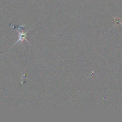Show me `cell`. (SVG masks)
I'll return each instance as SVG.
<instances>
[{
  "mask_svg": "<svg viewBox=\"0 0 122 122\" xmlns=\"http://www.w3.org/2000/svg\"><path fill=\"white\" fill-rule=\"evenodd\" d=\"M27 32H26V33H23V32H22V33H20V32H19V40L15 42V44L19 42L20 41H23L24 40L27 41V39H26V37H27L26 34H27Z\"/></svg>",
  "mask_w": 122,
  "mask_h": 122,
  "instance_id": "obj_1",
  "label": "cell"
}]
</instances>
